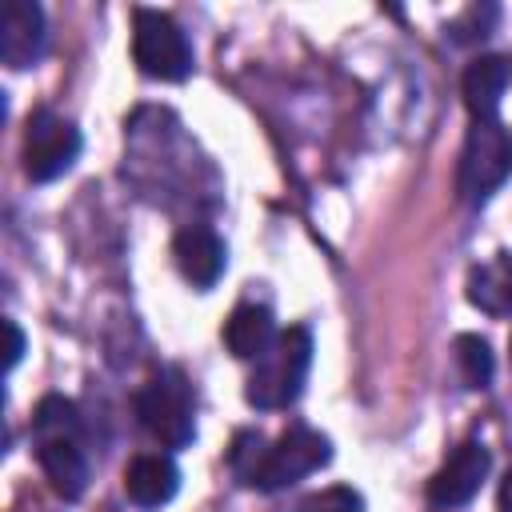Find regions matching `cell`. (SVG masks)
Segmentation results:
<instances>
[{"mask_svg":"<svg viewBox=\"0 0 512 512\" xmlns=\"http://www.w3.org/2000/svg\"><path fill=\"white\" fill-rule=\"evenodd\" d=\"M308 368H312V332L308 328H284L276 336V344L252 364L244 400L260 412L288 408L304 392Z\"/></svg>","mask_w":512,"mask_h":512,"instance_id":"3","label":"cell"},{"mask_svg":"<svg viewBox=\"0 0 512 512\" xmlns=\"http://www.w3.org/2000/svg\"><path fill=\"white\" fill-rule=\"evenodd\" d=\"M180 488V468L168 452H144L124 468V492L136 508H164Z\"/></svg>","mask_w":512,"mask_h":512,"instance_id":"11","label":"cell"},{"mask_svg":"<svg viewBox=\"0 0 512 512\" xmlns=\"http://www.w3.org/2000/svg\"><path fill=\"white\" fill-rule=\"evenodd\" d=\"M172 256H176V268H180V276L192 284V288H212L220 276H224V268H228V248H224V240L208 228V224H188V228H180L176 232V240H172Z\"/></svg>","mask_w":512,"mask_h":512,"instance_id":"10","label":"cell"},{"mask_svg":"<svg viewBox=\"0 0 512 512\" xmlns=\"http://www.w3.org/2000/svg\"><path fill=\"white\" fill-rule=\"evenodd\" d=\"M132 60L144 76L180 84L192 76V44L184 28L156 8H136L132 12Z\"/></svg>","mask_w":512,"mask_h":512,"instance_id":"6","label":"cell"},{"mask_svg":"<svg viewBox=\"0 0 512 512\" xmlns=\"http://www.w3.org/2000/svg\"><path fill=\"white\" fill-rule=\"evenodd\" d=\"M136 416L152 440L164 448H184L196 440V396L180 368H156L136 396Z\"/></svg>","mask_w":512,"mask_h":512,"instance_id":"4","label":"cell"},{"mask_svg":"<svg viewBox=\"0 0 512 512\" xmlns=\"http://www.w3.org/2000/svg\"><path fill=\"white\" fill-rule=\"evenodd\" d=\"M304 512H360V496L352 488H328L304 504Z\"/></svg>","mask_w":512,"mask_h":512,"instance_id":"16","label":"cell"},{"mask_svg":"<svg viewBox=\"0 0 512 512\" xmlns=\"http://www.w3.org/2000/svg\"><path fill=\"white\" fill-rule=\"evenodd\" d=\"M488 20H496V8H488L484 16H480V8H468V12L452 24V36H456L460 44H468V40H484V36H488Z\"/></svg>","mask_w":512,"mask_h":512,"instance_id":"17","label":"cell"},{"mask_svg":"<svg viewBox=\"0 0 512 512\" xmlns=\"http://www.w3.org/2000/svg\"><path fill=\"white\" fill-rule=\"evenodd\" d=\"M500 512H512V472L500 480Z\"/></svg>","mask_w":512,"mask_h":512,"instance_id":"19","label":"cell"},{"mask_svg":"<svg viewBox=\"0 0 512 512\" xmlns=\"http://www.w3.org/2000/svg\"><path fill=\"white\" fill-rule=\"evenodd\" d=\"M488 468H492V452L480 440L456 444L452 456L428 480V504L432 508H460V504H468L480 492V484L488 480Z\"/></svg>","mask_w":512,"mask_h":512,"instance_id":"8","label":"cell"},{"mask_svg":"<svg viewBox=\"0 0 512 512\" xmlns=\"http://www.w3.org/2000/svg\"><path fill=\"white\" fill-rule=\"evenodd\" d=\"M4 332H8V356H4V368L12 372V368L20 364V356H24V332H20L16 320H4Z\"/></svg>","mask_w":512,"mask_h":512,"instance_id":"18","label":"cell"},{"mask_svg":"<svg viewBox=\"0 0 512 512\" xmlns=\"http://www.w3.org/2000/svg\"><path fill=\"white\" fill-rule=\"evenodd\" d=\"M328 460H332L328 436H320L308 424H292L272 444H264L260 432H244V436H236V448H232V472L260 492H280V488L312 476Z\"/></svg>","mask_w":512,"mask_h":512,"instance_id":"1","label":"cell"},{"mask_svg":"<svg viewBox=\"0 0 512 512\" xmlns=\"http://www.w3.org/2000/svg\"><path fill=\"white\" fill-rule=\"evenodd\" d=\"M80 148H84L80 128L68 116H60L52 108H36L28 116L20 156H24V172H28L32 184H48V180L64 176L80 160Z\"/></svg>","mask_w":512,"mask_h":512,"instance_id":"7","label":"cell"},{"mask_svg":"<svg viewBox=\"0 0 512 512\" xmlns=\"http://www.w3.org/2000/svg\"><path fill=\"white\" fill-rule=\"evenodd\" d=\"M508 80H512V60L508 56H476L464 68L460 92H464V108L472 112V120H496Z\"/></svg>","mask_w":512,"mask_h":512,"instance_id":"12","label":"cell"},{"mask_svg":"<svg viewBox=\"0 0 512 512\" xmlns=\"http://www.w3.org/2000/svg\"><path fill=\"white\" fill-rule=\"evenodd\" d=\"M276 320H272V312L268 308H260V304H240V308H232V316L224 320V344H228V352L236 356V360H260L272 344H276Z\"/></svg>","mask_w":512,"mask_h":512,"instance_id":"13","label":"cell"},{"mask_svg":"<svg viewBox=\"0 0 512 512\" xmlns=\"http://www.w3.org/2000/svg\"><path fill=\"white\" fill-rule=\"evenodd\" d=\"M36 460L56 496L80 500L88 488V456L80 448V416L76 404L64 396H44L32 412Z\"/></svg>","mask_w":512,"mask_h":512,"instance_id":"2","label":"cell"},{"mask_svg":"<svg viewBox=\"0 0 512 512\" xmlns=\"http://www.w3.org/2000/svg\"><path fill=\"white\" fill-rule=\"evenodd\" d=\"M48 28H44V8L32 0H8L0 16V56L8 68H28L44 56Z\"/></svg>","mask_w":512,"mask_h":512,"instance_id":"9","label":"cell"},{"mask_svg":"<svg viewBox=\"0 0 512 512\" xmlns=\"http://www.w3.org/2000/svg\"><path fill=\"white\" fill-rule=\"evenodd\" d=\"M512 176V136L500 120H472L464 148H460V172L456 188L468 208H480L492 200V192Z\"/></svg>","mask_w":512,"mask_h":512,"instance_id":"5","label":"cell"},{"mask_svg":"<svg viewBox=\"0 0 512 512\" xmlns=\"http://www.w3.org/2000/svg\"><path fill=\"white\" fill-rule=\"evenodd\" d=\"M456 368H460V376H464V384H468V388H488L492 368H496L488 340H484V336H476V332L456 336Z\"/></svg>","mask_w":512,"mask_h":512,"instance_id":"15","label":"cell"},{"mask_svg":"<svg viewBox=\"0 0 512 512\" xmlns=\"http://www.w3.org/2000/svg\"><path fill=\"white\" fill-rule=\"evenodd\" d=\"M468 296L484 312H512V256L500 264L476 268L468 280Z\"/></svg>","mask_w":512,"mask_h":512,"instance_id":"14","label":"cell"}]
</instances>
